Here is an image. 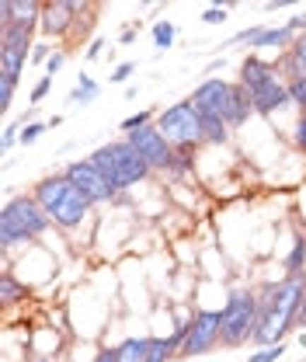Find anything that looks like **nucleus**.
I'll use <instances>...</instances> for the list:
<instances>
[{
    "label": "nucleus",
    "mask_w": 306,
    "mask_h": 362,
    "mask_svg": "<svg viewBox=\"0 0 306 362\" xmlns=\"http://www.w3.org/2000/svg\"><path fill=\"white\" fill-rule=\"evenodd\" d=\"M63 175L70 178V185H73L77 192H84L94 206H98V202H119V195L108 188V181L98 175V168L90 164V157H84V160H70V164L63 168Z\"/></svg>",
    "instance_id": "nucleus-8"
},
{
    "label": "nucleus",
    "mask_w": 306,
    "mask_h": 362,
    "mask_svg": "<svg viewBox=\"0 0 306 362\" xmlns=\"http://www.w3.org/2000/svg\"><path fill=\"white\" fill-rule=\"evenodd\" d=\"M278 7H286V0H268V4H264V11H271V14H275Z\"/></svg>",
    "instance_id": "nucleus-40"
},
{
    "label": "nucleus",
    "mask_w": 306,
    "mask_h": 362,
    "mask_svg": "<svg viewBox=\"0 0 306 362\" xmlns=\"http://www.w3.org/2000/svg\"><path fill=\"white\" fill-rule=\"evenodd\" d=\"M286 275H306V233L303 230H296L293 247L286 255Z\"/></svg>",
    "instance_id": "nucleus-18"
},
{
    "label": "nucleus",
    "mask_w": 306,
    "mask_h": 362,
    "mask_svg": "<svg viewBox=\"0 0 306 362\" xmlns=\"http://www.w3.org/2000/svg\"><path fill=\"white\" fill-rule=\"evenodd\" d=\"M49 88H52V77H49V74H42V77L35 81V88H32V98H28V101H32V108H39V101H45Z\"/></svg>",
    "instance_id": "nucleus-28"
},
{
    "label": "nucleus",
    "mask_w": 306,
    "mask_h": 362,
    "mask_svg": "<svg viewBox=\"0 0 306 362\" xmlns=\"http://www.w3.org/2000/svg\"><path fill=\"white\" fill-rule=\"evenodd\" d=\"M286 356V345L278 341V345H264V349H258L254 356H247V362H275Z\"/></svg>",
    "instance_id": "nucleus-26"
},
{
    "label": "nucleus",
    "mask_w": 306,
    "mask_h": 362,
    "mask_svg": "<svg viewBox=\"0 0 306 362\" xmlns=\"http://www.w3.org/2000/svg\"><path fill=\"white\" fill-rule=\"evenodd\" d=\"M296 327H300V331L306 327V303H303V310H300V317H296Z\"/></svg>",
    "instance_id": "nucleus-41"
},
{
    "label": "nucleus",
    "mask_w": 306,
    "mask_h": 362,
    "mask_svg": "<svg viewBox=\"0 0 306 362\" xmlns=\"http://www.w3.org/2000/svg\"><path fill=\"white\" fill-rule=\"evenodd\" d=\"M254 115V101H251V90L244 88L240 81H233V90H230V108H226V126L230 129H240L247 126Z\"/></svg>",
    "instance_id": "nucleus-15"
},
{
    "label": "nucleus",
    "mask_w": 306,
    "mask_h": 362,
    "mask_svg": "<svg viewBox=\"0 0 306 362\" xmlns=\"http://www.w3.org/2000/svg\"><path fill=\"white\" fill-rule=\"evenodd\" d=\"M126 139H129L132 150H136L153 171H164V175H167V168H171V160H175V146L164 139V133L157 129V122L136 129V133H129Z\"/></svg>",
    "instance_id": "nucleus-7"
},
{
    "label": "nucleus",
    "mask_w": 306,
    "mask_h": 362,
    "mask_svg": "<svg viewBox=\"0 0 306 362\" xmlns=\"http://www.w3.org/2000/svg\"><path fill=\"white\" fill-rule=\"evenodd\" d=\"M150 122H153V108L136 112V115H129V119H122L119 129H122V136H129V133H136V129H143V126H150Z\"/></svg>",
    "instance_id": "nucleus-24"
},
{
    "label": "nucleus",
    "mask_w": 306,
    "mask_h": 362,
    "mask_svg": "<svg viewBox=\"0 0 306 362\" xmlns=\"http://www.w3.org/2000/svg\"><path fill=\"white\" fill-rule=\"evenodd\" d=\"M25 296H28V286L18 282V275L11 269H4V275H0V303H4V307H14V303H21Z\"/></svg>",
    "instance_id": "nucleus-17"
},
{
    "label": "nucleus",
    "mask_w": 306,
    "mask_h": 362,
    "mask_svg": "<svg viewBox=\"0 0 306 362\" xmlns=\"http://www.w3.org/2000/svg\"><path fill=\"white\" fill-rule=\"evenodd\" d=\"M105 39H90V45H88V52H84V59H98L101 52H105Z\"/></svg>",
    "instance_id": "nucleus-37"
},
{
    "label": "nucleus",
    "mask_w": 306,
    "mask_h": 362,
    "mask_svg": "<svg viewBox=\"0 0 306 362\" xmlns=\"http://www.w3.org/2000/svg\"><path fill=\"white\" fill-rule=\"evenodd\" d=\"M223 345L240 349L258 334V289H233L223 303Z\"/></svg>",
    "instance_id": "nucleus-4"
},
{
    "label": "nucleus",
    "mask_w": 306,
    "mask_h": 362,
    "mask_svg": "<svg viewBox=\"0 0 306 362\" xmlns=\"http://www.w3.org/2000/svg\"><path fill=\"white\" fill-rule=\"evenodd\" d=\"M49 226H52V216L32 195H14V199H7V206L0 213V247L11 251L18 244H28V240L42 237Z\"/></svg>",
    "instance_id": "nucleus-3"
},
{
    "label": "nucleus",
    "mask_w": 306,
    "mask_h": 362,
    "mask_svg": "<svg viewBox=\"0 0 306 362\" xmlns=\"http://www.w3.org/2000/svg\"><path fill=\"white\" fill-rule=\"evenodd\" d=\"M251 101H254V115H261V119H271V115L293 108V98H289V88H286L282 77L271 81V84H264V88H258L251 94Z\"/></svg>",
    "instance_id": "nucleus-11"
},
{
    "label": "nucleus",
    "mask_w": 306,
    "mask_h": 362,
    "mask_svg": "<svg viewBox=\"0 0 306 362\" xmlns=\"http://www.w3.org/2000/svg\"><path fill=\"white\" fill-rule=\"evenodd\" d=\"M296 42V35L282 25V28H264L261 35H258V42L251 45V52H261V49H275V52H289Z\"/></svg>",
    "instance_id": "nucleus-16"
},
{
    "label": "nucleus",
    "mask_w": 306,
    "mask_h": 362,
    "mask_svg": "<svg viewBox=\"0 0 306 362\" xmlns=\"http://www.w3.org/2000/svg\"><path fill=\"white\" fill-rule=\"evenodd\" d=\"M63 63H66V52H63V49H56V52H52V59L45 63V74H49V77H56V74L63 70Z\"/></svg>",
    "instance_id": "nucleus-33"
},
{
    "label": "nucleus",
    "mask_w": 306,
    "mask_h": 362,
    "mask_svg": "<svg viewBox=\"0 0 306 362\" xmlns=\"http://www.w3.org/2000/svg\"><path fill=\"white\" fill-rule=\"evenodd\" d=\"M35 362H52V359H35Z\"/></svg>",
    "instance_id": "nucleus-42"
},
{
    "label": "nucleus",
    "mask_w": 306,
    "mask_h": 362,
    "mask_svg": "<svg viewBox=\"0 0 306 362\" xmlns=\"http://www.w3.org/2000/svg\"><path fill=\"white\" fill-rule=\"evenodd\" d=\"M202 21H206V25H223V21H226V7H223V4H219V7H209V11L202 14Z\"/></svg>",
    "instance_id": "nucleus-35"
},
{
    "label": "nucleus",
    "mask_w": 306,
    "mask_h": 362,
    "mask_svg": "<svg viewBox=\"0 0 306 362\" xmlns=\"http://www.w3.org/2000/svg\"><path fill=\"white\" fill-rule=\"evenodd\" d=\"M157 129L164 133V139L175 146V150H199L206 143V133H202V112L184 98V101H175L171 108H164L157 115Z\"/></svg>",
    "instance_id": "nucleus-5"
},
{
    "label": "nucleus",
    "mask_w": 306,
    "mask_h": 362,
    "mask_svg": "<svg viewBox=\"0 0 306 362\" xmlns=\"http://www.w3.org/2000/svg\"><path fill=\"white\" fill-rule=\"evenodd\" d=\"M177 39V28L175 21H167V18H160V21H153V45L160 49V52H167Z\"/></svg>",
    "instance_id": "nucleus-22"
},
{
    "label": "nucleus",
    "mask_w": 306,
    "mask_h": 362,
    "mask_svg": "<svg viewBox=\"0 0 306 362\" xmlns=\"http://www.w3.org/2000/svg\"><path fill=\"white\" fill-rule=\"evenodd\" d=\"M139 28H143L139 21H136V25H126V28H122V35H119V42H122V45H129L132 39H136V32H139Z\"/></svg>",
    "instance_id": "nucleus-38"
},
{
    "label": "nucleus",
    "mask_w": 306,
    "mask_h": 362,
    "mask_svg": "<svg viewBox=\"0 0 306 362\" xmlns=\"http://www.w3.org/2000/svg\"><path fill=\"white\" fill-rule=\"evenodd\" d=\"M192 164H195V150H175V160H171L167 175L171 178H184L192 171Z\"/></svg>",
    "instance_id": "nucleus-23"
},
{
    "label": "nucleus",
    "mask_w": 306,
    "mask_h": 362,
    "mask_svg": "<svg viewBox=\"0 0 306 362\" xmlns=\"http://www.w3.org/2000/svg\"><path fill=\"white\" fill-rule=\"evenodd\" d=\"M49 59H52V45L49 42H35V49H32V63H49Z\"/></svg>",
    "instance_id": "nucleus-34"
},
{
    "label": "nucleus",
    "mask_w": 306,
    "mask_h": 362,
    "mask_svg": "<svg viewBox=\"0 0 306 362\" xmlns=\"http://www.w3.org/2000/svg\"><path fill=\"white\" fill-rule=\"evenodd\" d=\"M45 129H49V122H32V126L21 129V139H18V143H21V146H32V143H39L45 136Z\"/></svg>",
    "instance_id": "nucleus-27"
},
{
    "label": "nucleus",
    "mask_w": 306,
    "mask_h": 362,
    "mask_svg": "<svg viewBox=\"0 0 306 362\" xmlns=\"http://www.w3.org/2000/svg\"><path fill=\"white\" fill-rule=\"evenodd\" d=\"M216 345H223V317L219 310H195L192 314V327H188V338L181 345V359L188 356H206L213 352Z\"/></svg>",
    "instance_id": "nucleus-6"
},
{
    "label": "nucleus",
    "mask_w": 306,
    "mask_h": 362,
    "mask_svg": "<svg viewBox=\"0 0 306 362\" xmlns=\"http://www.w3.org/2000/svg\"><path fill=\"white\" fill-rule=\"evenodd\" d=\"M132 74H136V63H129V59H126V63H119V66L112 70V81H115V84H126Z\"/></svg>",
    "instance_id": "nucleus-31"
},
{
    "label": "nucleus",
    "mask_w": 306,
    "mask_h": 362,
    "mask_svg": "<svg viewBox=\"0 0 306 362\" xmlns=\"http://www.w3.org/2000/svg\"><path fill=\"white\" fill-rule=\"evenodd\" d=\"M18 129H21V122H11V126H4V133H0V150H4V153H7V150H11L18 139H21V133H18Z\"/></svg>",
    "instance_id": "nucleus-29"
},
{
    "label": "nucleus",
    "mask_w": 306,
    "mask_h": 362,
    "mask_svg": "<svg viewBox=\"0 0 306 362\" xmlns=\"http://www.w3.org/2000/svg\"><path fill=\"white\" fill-rule=\"evenodd\" d=\"M293 143H296V150L306 153V115H300L296 126H293Z\"/></svg>",
    "instance_id": "nucleus-32"
},
{
    "label": "nucleus",
    "mask_w": 306,
    "mask_h": 362,
    "mask_svg": "<svg viewBox=\"0 0 306 362\" xmlns=\"http://www.w3.org/2000/svg\"><path fill=\"white\" fill-rule=\"evenodd\" d=\"M230 90H233V84H230V81H223V77H206L199 88L188 94V101H192L202 115L226 119V108H230Z\"/></svg>",
    "instance_id": "nucleus-10"
},
{
    "label": "nucleus",
    "mask_w": 306,
    "mask_h": 362,
    "mask_svg": "<svg viewBox=\"0 0 306 362\" xmlns=\"http://www.w3.org/2000/svg\"><path fill=\"white\" fill-rule=\"evenodd\" d=\"M306 303V275H282L258 289V334L254 345H278L296 331V317Z\"/></svg>",
    "instance_id": "nucleus-1"
},
{
    "label": "nucleus",
    "mask_w": 306,
    "mask_h": 362,
    "mask_svg": "<svg viewBox=\"0 0 306 362\" xmlns=\"http://www.w3.org/2000/svg\"><path fill=\"white\" fill-rule=\"evenodd\" d=\"M293 59L300 63V70H303V77H306V35H296V42H293Z\"/></svg>",
    "instance_id": "nucleus-30"
},
{
    "label": "nucleus",
    "mask_w": 306,
    "mask_h": 362,
    "mask_svg": "<svg viewBox=\"0 0 306 362\" xmlns=\"http://www.w3.org/2000/svg\"><path fill=\"white\" fill-rule=\"evenodd\" d=\"M66 192H70V178H66V175H49V178H42L35 188H32V199L52 216L56 206L66 199Z\"/></svg>",
    "instance_id": "nucleus-14"
},
{
    "label": "nucleus",
    "mask_w": 306,
    "mask_h": 362,
    "mask_svg": "<svg viewBox=\"0 0 306 362\" xmlns=\"http://www.w3.org/2000/svg\"><path fill=\"white\" fill-rule=\"evenodd\" d=\"M77 18H81V4H77V0H49V4H42V21H39V28H42L45 42L73 35Z\"/></svg>",
    "instance_id": "nucleus-9"
},
{
    "label": "nucleus",
    "mask_w": 306,
    "mask_h": 362,
    "mask_svg": "<svg viewBox=\"0 0 306 362\" xmlns=\"http://www.w3.org/2000/svg\"><path fill=\"white\" fill-rule=\"evenodd\" d=\"M90 202L84 192H77L73 185H70V192H66V199L56 206V213H52V223L56 226H63V230H77V226L88 220V213H90Z\"/></svg>",
    "instance_id": "nucleus-12"
},
{
    "label": "nucleus",
    "mask_w": 306,
    "mask_h": 362,
    "mask_svg": "<svg viewBox=\"0 0 306 362\" xmlns=\"http://www.w3.org/2000/svg\"><path fill=\"white\" fill-rule=\"evenodd\" d=\"M98 94H101V84H98L90 74H81V77H77V88L70 90V105H90Z\"/></svg>",
    "instance_id": "nucleus-20"
},
{
    "label": "nucleus",
    "mask_w": 306,
    "mask_h": 362,
    "mask_svg": "<svg viewBox=\"0 0 306 362\" xmlns=\"http://www.w3.org/2000/svg\"><path fill=\"white\" fill-rule=\"evenodd\" d=\"M94 362H119V349H105V352H98Z\"/></svg>",
    "instance_id": "nucleus-39"
},
{
    "label": "nucleus",
    "mask_w": 306,
    "mask_h": 362,
    "mask_svg": "<svg viewBox=\"0 0 306 362\" xmlns=\"http://www.w3.org/2000/svg\"><path fill=\"white\" fill-rule=\"evenodd\" d=\"M271 81H278V70H275V63L261 59L258 52H247V56H244V63H240V84L254 94L258 88L271 84Z\"/></svg>",
    "instance_id": "nucleus-13"
},
{
    "label": "nucleus",
    "mask_w": 306,
    "mask_h": 362,
    "mask_svg": "<svg viewBox=\"0 0 306 362\" xmlns=\"http://www.w3.org/2000/svg\"><path fill=\"white\" fill-rule=\"evenodd\" d=\"M286 28H289L293 35H306V11L303 14H296V18H289V21H286Z\"/></svg>",
    "instance_id": "nucleus-36"
},
{
    "label": "nucleus",
    "mask_w": 306,
    "mask_h": 362,
    "mask_svg": "<svg viewBox=\"0 0 306 362\" xmlns=\"http://www.w3.org/2000/svg\"><path fill=\"white\" fill-rule=\"evenodd\" d=\"M286 88H289V98H293V108H300V115H306V77L289 81Z\"/></svg>",
    "instance_id": "nucleus-25"
},
{
    "label": "nucleus",
    "mask_w": 306,
    "mask_h": 362,
    "mask_svg": "<svg viewBox=\"0 0 306 362\" xmlns=\"http://www.w3.org/2000/svg\"><path fill=\"white\" fill-rule=\"evenodd\" d=\"M202 133H206V143H213V146H226L233 129L226 126V119H216V115H202Z\"/></svg>",
    "instance_id": "nucleus-19"
},
{
    "label": "nucleus",
    "mask_w": 306,
    "mask_h": 362,
    "mask_svg": "<svg viewBox=\"0 0 306 362\" xmlns=\"http://www.w3.org/2000/svg\"><path fill=\"white\" fill-rule=\"evenodd\" d=\"M90 164L98 168V175L108 181V188H112L115 195H122V192H129L136 185L150 181V175H153V168L132 150V143L126 136H122V139H112V143H105V146H98V150L90 153Z\"/></svg>",
    "instance_id": "nucleus-2"
},
{
    "label": "nucleus",
    "mask_w": 306,
    "mask_h": 362,
    "mask_svg": "<svg viewBox=\"0 0 306 362\" xmlns=\"http://www.w3.org/2000/svg\"><path fill=\"white\" fill-rule=\"evenodd\" d=\"M150 341L153 338H129V341H122L119 345V362H146Z\"/></svg>",
    "instance_id": "nucleus-21"
}]
</instances>
